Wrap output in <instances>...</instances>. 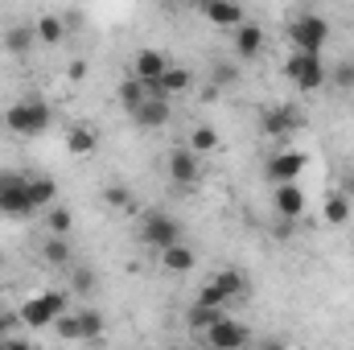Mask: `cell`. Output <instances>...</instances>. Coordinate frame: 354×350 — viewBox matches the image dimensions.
Listing matches in <instances>:
<instances>
[{
	"label": "cell",
	"mask_w": 354,
	"mask_h": 350,
	"mask_svg": "<svg viewBox=\"0 0 354 350\" xmlns=\"http://www.w3.org/2000/svg\"><path fill=\"white\" fill-rule=\"evenodd\" d=\"M62 313H71V293L50 288V293L29 297V301L17 309V322H25L29 330H54V322H58Z\"/></svg>",
	"instance_id": "1"
},
{
	"label": "cell",
	"mask_w": 354,
	"mask_h": 350,
	"mask_svg": "<svg viewBox=\"0 0 354 350\" xmlns=\"http://www.w3.org/2000/svg\"><path fill=\"white\" fill-rule=\"evenodd\" d=\"M50 124H54V111H50V103H46V99H37V95H29V99L12 103V107L4 111V128H8V132H17V136H41Z\"/></svg>",
	"instance_id": "2"
},
{
	"label": "cell",
	"mask_w": 354,
	"mask_h": 350,
	"mask_svg": "<svg viewBox=\"0 0 354 350\" xmlns=\"http://www.w3.org/2000/svg\"><path fill=\"white\" fill-rule=\"evenodd\" d=\"M326 37H330V21H326L322 12H297V17L288 21V42H292V50H301V54H322Z\"/></svg>",
	"instance_id": "3"
},
{
	"label": "cell",
	"mask_w": 354,
	"mask_h": 350,
	"mask_svg": "<svg viewBox=\"0 0 354 350\" xmlns=\"http://www.w3.org/2000/svg\"><path fill=\"white\" fill-rule=\"evenodd\" d=\"M284 75L292 79V87L301 91V95L322 91V87H326V79H330V71H326L322 54H301V50H292V58L284 62Z\"/></svg>",
	"instance_id": "4"
},
{
	"label": "cell",
	"mask_w": 354,
	"mask_h": 350,
	"mask_svg": "<svg viewBox=\"0 0 354 350\" xmlns=\"http://www.w3.org/2000/svg\"><path fill=\"white\" fill-rule=\"evenodd\" d=\"M0 214H4V219H29V214H33L29 177L17 174V169H4V174H0Z\"/></svg>",
	"instance_id": "5"
},
{
	"label": "cell",
	"mask_w": 354,
	"mask_h": 350,
	"mask_svg": "<svg viewBox=\"0 0 354 350\" xmlns=\"http://www.w3.org/2000/svg\"><path fill=\"white\" fill-rule=\"evenodd\" d=\"M140 243H145V248H157V252L177 248V243H181V223H177L174 214L149 210V214L140 219Z\"/></svg>",
	"instance_id": "6"
},
{
	"label": "cell",
	"mask_w": 354,
	"mask_h": 350,
	"mask_svg": "<svg viewBox=\"0 0 354 350\" xmlns=\"http://www.w3.org/2000/svg\"><path fill=\"white\" fill-rule=\"evenodd\" d=\"M272 210H276L284 223H297V219L309 210V194H305L297 181H288V185H272Z\"/></svg>",
	"instance_id": "7"
},
{
	"label": "cell",
	"mask_w": 354,
	"mask_h": 350,
	"mask_svg": "<svg viewBox=\"0 0 354 350\" xmlns=\"http://www.w3.org/2000/svg\"><path fill=\"white\" fill-rule=\"evenodd\" d=\"M305 165H309L305 153L280 149V153H272V161H268V181H272V185H288V181H297V177L305 174Z\"/></svg>",
	"instance_id": "8"
},
{
	"label": "cell",
	"mask_w": 354,
	"mask_h": 350,
	"mask_svg": "<svg viewBox=\"0 0 354 350\" xmlns=\"http://www.w3.org/2000/svg\"><path fill=\"white\" fill-rule=\"evenodd\" d=\"M206 342H210V350H248L252 326H243V322H235V317H223V322L206 334Z\"/></svg>",
	"instance_id": "9"
},
{
	"label": "cell",
	"mask_w": 354,
	"mask_h": 350,
	"mask_svg": "<svg viewBox=\"0 0 354 350\" xmlns=\"http://www.w3.org/2000/svg\"><path fill=\"white\" fill-rule=\"evenodd\" d=\"M169 71V58L161 50H136L132 58V79H140L145 87H157V79Z\"/></svg>",
	"instance_id": "10"
},
{
	"label": "cell",
	"mask_w": 354,
	"mask_h": 350,
	"mask_svg": "<svg viewBox=\"0 0 354 350\" xmlns=\"http://www.w3.org/2000/svg\"><path fill=\"white\" fill-rule=\"evenodd\" d=\"M132 120L145 128V132H153V128H165L169 120H174V103L169 99H161V95H149L136 111H132Z\"/></svg>",
	"instance_id": "11"
},
{
	"label": "cell",
	"mask_w": 354,
	"mask_h": 350,
	"mask_svg": "<svg viewBox=\"0 0 354 350\" xmlns=\"http://www.w3.org/2000/svg\"><path fill=\"white\" fill-rule=\"evenodd\" d=\"M198 12H202L210 25H218V29H239V25L248 21L243 8L231 4V0H206V4H198Z\"/></svg>",
	"instance_id": "12"
},
{
	"label": "cell",
	"mask_w": 354,
	"mask_h": 350,
	"mask_svg": "<svg viewBox=\"0 0 354 350\" xmlns=\"http://www.w3.org/2000/svg\"><path fill=\"white\" fill-rule=\"evenodd\" d=\"M231 46H235V58L252 62V58H260V54H264V29H260L256 21H243V25L235 29Z\"/></svg>",
	"instance_id": "13"
},
{
	"label": "cell",
	"mask_w": 354,
	"mask_h": 350,
	"mask_svg": "<svg viewBox=\"0 0 354 350\" xmlns=\"http://www.w3.org/2000/svg\"><path fill=\"white\" fill-rule=\"evenodd\" d=\"M169 177H174V185H194L202 177V157L189 149H174L169 153Z\"/></svg>",
	"instance_id": "14"
},
{
	"label": "cell",
	"mask_w": 354,
	"mask_h": 350,
	"mask_svg": "<svg viewBox=\"0 0 354 350\" xmlns=\"http://www.w3.org/2000/svg\"><path fill=\"white\" fill-rule=\"evenodd\" d=\"M189 83H194V75L185 71V66H177V62H169V71L157 79V87H153V95H161V99H177V95H185L189 91Z\"/></svg>",
	"instance_id": "15"
},
{
	"label": "cell",
	"mask_w": 354,
	"mask_h": 350,
	"mask_svg": "<svg viewBox=\"0 0 354 350\" xmlns=\"http://www.w3.org/2000/svg\"><path fill=\"white\" fill-rule=\"evenodd\" d=\"M301 128V116L292 111V107H272L264 116V132L268 136H292Z\"/></svg>",
	"instance_id": "16"
},
{
	"label": "cell",
	"mask_w": 354,
	"mask_h": 350,
	"mask_svg": "<svg viewBox=\"0 0 354 350\" xmlns=\"http://www.w3.org/2000/svg\"><path fill=\"white\" fill-rule=\"evenodd\" d=\"M194 264H198V256H194V248H185V243H177V248H165V252H161V268H165L169 276H185V272H194Z\"/></svg>",
	"instance_id": "17"
},
{
	"label": "cell",
	"mask_w": 354,
	"mask_h": 350,
	"mask_svg": "<svg viewBox=\"0 0 354 350\" xmlns=\"http://www.w3.org/2000/svg\"><path fill=\"white\" fill-rule=\"evenodd\" d=\"M75 322H79V342H99L103 338V313L99 309H91V305H83V309H75Z\"/></svg>",
	"instance_id": "18"
},
{
	"label": "cell",
	"mask_w": 354,
	"mask_h": 350,
	"mask_svg": "<svg viewBox=\"0 0 354 350\" xmlns=\"http://www.w3.org/2000/svg\"><path fill=\"white\" fill-rule=\"evenodd\" d=\"M210 284H214V288H218V293H223L227 301H243V297H248V276H243V272H235V268L218 272V276H214Z\"/></svg>",
	"instance_id": "19"
},
{
	"label": "cell",
	"mask_w": 354,
	"mask_h": 350,
	"mask_svg": "<svg viewBox=\"0 0 354 350\" xmlns=\"http://www.w3.org/2000/svg\"><path fill=\"white\" fill-rule=\"evenodd\" d=\"M33 33H37V42L58 46V42L66 37V21H62V17H54V12H41V17L33 21Z\"/></svg>",
	"instance_id": "20"
},
{
	"label": "cell",
	"mask_w": 354,
	"mask_h": 350,
	"mask_svg": "<svg viewBox=\"0 0 354 350\" xmlns=\"http://www.w3.org/2000/svg\"><path fill=\"white\" fill-rule=\"evenodd\" d=\"M54 198H58V181L54 177H29V202H33V210H46V206H54Z\"/></svg>",
	"instance_id": "21"
},
{
	"label": "cell",
	"mask_w": 354,
	"mask_h": 350,
	"mask_svg": "<svg viewBox=\"0 0 354 350\" xmlns=\"http://www.w3.org/2000/svg\"><path fill=\"white\" fill-rule=\"evenodd\" d=\"M33 46H37L33 25H12V29L4 33V50H8V54H17V58H21V54H29Z\"/></svg>",
	"instance_id": "22"
},
{
	"label": "cell",
	"mask_w": 354,
	"mask_h": 350,
	"mask_svg": "<svg viewBox=\"0 0 354 350\" xmlns=\"http://www.w3.org/2000/svg\"><path fill=\"white\" fill-rule=\"evenodd\" d=\"M322 219H326L330 227H346V223H351V198H346V194H330L326 206H322Z\"/></svg>",
	"instance_id": "23"
},
{
	"label": "cell",
	"mask_w": 354,
	"mask_h": 350,
	"mask_svg": "<svg viewBox=\"0 0 354 350\" xmlns=\"http://www.w3.org/2000/svg\"><path fill=\"white\" fill-rule=\"evenodd\" d=\"M149 95H153V87H145L140 79H124V83H120V103H124V111H128V116H132Z\"/></svg>",
	"instance_id": "24"
},
{
	"label": "cell",
	"mask_w": 354,
	"mask_h": 350,
	"mask_svg": "<svg viewBox=\"0 0 354 350\" xmlns=\"http://www.w3.org/2000/svg\"><path fill=\"white\" fill-rule=\"evenodd\" d=\"M95 145H99V140H95L91 128H71V132H66V153H71V157H91Z\"/></svg>",
	"instance_id": "25"
},
{
	"label": "cell",
	"mask_w": 354,
	"mask_h": 350,
	"mask_svg": "<svg viewBox=\"0 0 354 350\" xmlns=\"http://www.w3.org/2000/svg\"><path fill=\"white\" fill-rule=\"evenodd\" d=\"M95 284H99V276H95V268H91V264H75V268H71V293L91 297V293H95Z\"/></svg>",
	"instance_id": "26"
},
{
	"label": "cell",
	"mask_w": 354,
	"mask_h": 350,
	"mask_svg": "<svg viewBox=\"0 0 354 350\" xmlns=\"http://www.w3.org/2000/svg\"><path fill=\"white\" fill-rule=\"evenodd\" d=\"M214 149H218V132H214L210 124H198V128L189 132V153L202 157V153H214Z\"/></svg>",
	"instance_id": "27"
},
{
	"label": "cell",
	"mask_w": 354,
	"mask_h": 350,
	"mask_svg": "<svg viewBox=\"0 0 354 350\" xmlns=\"http://www.w3.org/2000/svg\"><path fill=\"white\" fill-rule=\"evenodd\" d=\"M218 322H223V309H206V305L189 309V330H198V334H210Z\"/></svg>",
	"instance_id": "28"
},
{
	"label": "cell",
	"mask_w": 354,
	"mask_h": 350,
	"mask_svg": "<svg viewBox=\"0 0 354 350\" xmlns=\"http://www.w3.org/2000/svg\"><path fill=\"white\" fill-rule=\"evenodd\" d=\"M41 260L54 264V268H66L75 256H71V243H66V239H54V235H50V239L41 243Z\"/></svg>",
	"instance_id": "29"
},
{
	"label": "cell",
	"mask_w": 354,
	"mask_h": 350,
	"mask_svg": "<svg viewBox=\"0 0 354 350\" xmlns=\"http://www.w3.org/2000/svg\"><path fill=\"white\" fill-rule=\"evenodd\" d=\"M75 227V219H71V210H62V206H50L46 210V231L54 235V239H66V231Z\"/></svg>",
	"instance_id": "30"
},
{
	"label": "cell",
	"mask_w": 354,
	"mask_h": 350,
	"mask_svg": "<svg viewBox=\"0 0 354 350\" xmlns=\"http://www.w3.org/2000/svg\"><path fill=\"white\" fill-rule=\"evenodd\" d=\"M210 87L214 91H223V87H235L239 83V66H231V62H214V71H210Z\"/></svg>",
	"instance_id": "31"
},
{
	"label": "cell",
	"mask_w": 354,
	"mask_h": 350,
	"mask_svg": "<svg viewBox=\"0 0 354 350\" xmlns=\"http://www.w3.org/2000/svg\"><path fill=\"white\" fill-rule=\"evenodd\" d=\"M103 202L115 206V210H128V206H132V190H128V185H107V190H103Z\"/></svg>",
	"instance_id": "32"
},
{
	"label": "cell",
	"mask_w": 354,
	"mask_h": 350,
	"mask_svg": "<svg viewBox=\"0 0 354 350\" xmlns=\"http://www.w3.org/2000/svg\"><path fill=\"white\" fill-rule=\"evenodd\" d=\"M194 305H206V309H223V305H227V297H223V293H218V288H214V284L206 280V284L198 288V297H194Z\"/></svg>",
	"instance_id": "33"
},
{
	"label": "cell",
	"mask_w": 354,
	"mask_h": 350,
	"mask_svg": "<svg viewBox=\"0 0 354 350\" xmlns=\"http://www.w3.org/2000/svg\"><path fill=\"white\" fill-rule=\"evenodd\" d=\"M54 330H58V338H66V342H79V322H75V313H62V317L54 322Z\"/></svg>",
	"instance_id": "34"
},
{
	"label": "cell",
	"mask_w": 354,
	"mask_h": 350,
	"mask_svg": "<svg viewBox=\"0 0 354 350\" xmlns=\"http://www.w3.org/2000/svg\"><path fill=\"white\" fill-rule=\"evenodd\" d=\"M334 87L338 91H354V62H342V66L334 71Z\"/></svg>",
	"instance_id": "35"
},
{
	"label": "cell",
	"mask_w": 354,
	"mask_h": 350,
	"mask_svg": "<svg viewBox=\"0 0 354 350\" xmlns=\"http://www.w3.org/2000/svg\"><path fill=\"white\" fill-rule=\"evenodd\" d=\"M66 79H71V83H83V79H87V62H71Z\"/></svg>",
	"instance_id": "36"
},
{
	"label": "cell",
	"mask_w": 354,
	"mask_h": 350,
	"mask_svg": "<svg viewBox=\"0 0 354 350\" xmlns=\"http://www.w3.org/2000/svg\"><path fill=\"white\" fill-rule=\"evenodd\" d=\"M256 350H288V342H284V338H260Z\"/></svg>",
	"instance_id": "37"
},
{
	"label": "cell",
	"mask_w": 354,
	"mask_h": 350,
	"mask_svg": "<svg viewBox=\"0 0 354 350\" xmlns=\"http://www.w3.org/2000/svg\"><path fill=\"white\" fill-rule=\"evenodd\" d=\"M0 350H33V347H29L25 338H4V342H0Z\"/></svg>",
	"instance_id": "38"
},
{
	"label": "cell",
	"mask_w": 354,
	"mask_h": 350,
	"mask_svg": "<svg viewBox=\"0 0 354 350\" xmlns=\"http://www.w3.org/2000/svg\"><path fill=\"white\" fill-rule=\"evenodd\" d=\"M8 330H12V317H8V313H0V338H4Z\"/></svg>",
	"instance_id": "39"
},
{
	"label": "cell",
	"mask_w": 354,
	"mask_h": 350,
	"mask_svg": "<svg viewBox=\"0 0 354 350\" xmlns=\"http://www.w3.org/2000/svg\"><path fill=\"white\" fill-rule=\"evenodd\" d=\"M0 264H4V252H0Z\"/></svg>",
	"instance_id": "40"
},
{
	"label": "cell",
	"mask_w": 354,
	"mask_h": 350,
	"mask_svg": "<svg viewBox=\"0 0 354 350\" xmlns=\"http://www.w3.org/2000/svg\"><path fill=\"white\" fill-rule=\"evenodd\" d=\"M351 185H354V181H351Z\"/></svg>",
	"instance_id": "41"
}]
</instances>
